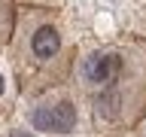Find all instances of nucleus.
<instances>
[{"label":"nucleus","instance_id":"obj_1","mask_svg":"<svg viewBox=\"0 0 146 137\" xmlns=\"http://www.w3.org/2000/svg\"><path fill=\"white\" fill-rule=\"evenodd\" d=\"M12 64L21 85H52L67 70V46L55 12L43 6L18 9L12 31Z\"/></svg>","mask_w":146,"mask_h":137},{"label":"nucleus","instance_id":"obj_4","mask_svg":"<svg viewBox=\"0 0 146 137\" xmlns=\"http://www.w3.org/2000/svg\"><path fill=\"white\" fill-rule=\"evenodd\" d=\"M15 18H18V9L12 0H0V49L12 40V31H15Z\"/></svg>","mask_w":146,"mask_h":137},{"label":"nucleus","instance_id":"obj_2","mask_svg":"<svg viewBox=\"0 0 146 137\" xmlns=\"http://www.w3.org/2000/svg\"><path fill=\"white\" fill-rule=\"evenodd\" d=\"M31 125L36 131H49V134H70L73 128H76V104L73 100L40 104L31 113Z\"/></svg>","mask_w":146,"mask_h":137},{"label":"nucleus","instance_id":"obj_6","mask_svg":"<svg viewBox=\"0 0 146 137\" xmlns=\"http://www.w3.org/2000/svg\"><path fill=\"white\" fill-rule=\"evenodd\" d=\"M15 137H27V134H18V131H15Z\"/></svg>","mask_w":146,"mask_h":137},{"label":"nucleus","instance_id":"obj_5","mask_svg":"<svg viewBox=\"0 0 146 137\" xmlns=\"http://www.w3.org/2000/svg\"><path fill=\"white\" fill-rule=\"evenodd\" d=\"M6 104H9V79L3 73V67H0V113L6 110Z\"/></svg>","mask_w":146,"mask_h":137},{"label":"nucleus","instance_id":"obj_3","mask_svg":"<svg viewBox=\"0 0 146 137\" xmlns=\"http://www.w3.org/2000/svg\"><path fill=\"white\" fill-rule=\"evenodd\" d=\"M119 73H122V55L119 52H94L82 64V79H85V85H91V88H98V91L110 88Z\"/></svg>","mask_w":146,"mask_h":137}]
</instances>
